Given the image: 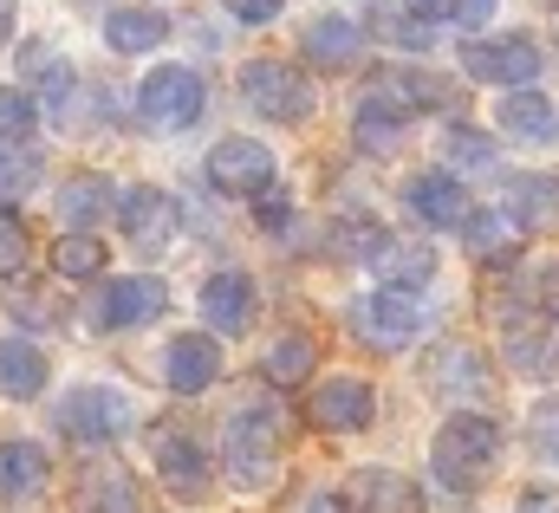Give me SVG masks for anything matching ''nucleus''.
Wrapping results in <instances>:
<instances>
[{"label":"nucleus","instance_id":"obj_14","mask_svg":"<svg viewBox=\"0 0 559 513\" xmlns=\"http://www.w3.org/2000/svg\"><path fill=\"white\" fill-rule=\"evenodd\" d=\"M371 416H378V396L358 378H332V384L312 390V422L332 436H358V429H371Z\"/></svg>","mask_w":559,"mask_h":513},{"label":"nucleus","instance_id":"obj_16","mask_svg":"<svg viewBox=\"0 0 559 513\" xmlns=\"http://www.w3.org/2000/svg\"><path fill=\"white\" fill-rule=\"evenodd\" d=\"M404 202H411V215H417L423 228H462L468 222V189H462V176H449V169H429L417 176L411 189H404Z\"/></svg>","mask_w":559,"mask_h":513},{"label":"nucleus","instance_id":"obj_29","mask_svg":"<svg viewBox=\"0 0 559 513\" xmlns=\"http://www.w3.org/2000/svg\"><path fill=\"white\" fill-rule=\"evenodd\" d=\"M442 163H449V176H481V169H495L501 163V150H495V136L475 124H449L442 130Z\"/></svg>","mask_w":559,"mask_h":513},{"label":"nucleus","instance_id":"obj_27","mask_svg":"<svg viewBox=\"0 0 559 513\" xmlns=\"http://www.w3.org/2000/svg\"><path fill=\"white\" fill-rule=\"evenodd\" d=\"M501 130H508V136H521V143H554V136H559V111L540 98V92L514 85V92H508V105H501Z\"/></svg>","mask_w":559,"mask_h":513},{"label":"nucleus","instance_id":"obj_43","mask_svg":"<svg viewBox=\"0 0 559 513\" xmlns=\"http://www.w3.org/2000/svg\"><path fill=\"white\" fill-rule=\"evenodd\" d=\"M449 7L455 0H404V13H417V20H449Z\"/></svg>","mask_w":559,"mask_h":513},{"label":"nucleus","instance_id":"obj_41","mask_svg":"<svg viewBox=\"0 0 559 513\" xmlns=\"http://www.w3.org/2000/svg\"><path fill=\"white\" fill-rule=\"evenodd\" d=\"M495 7H501V0H455V7H449V20H462V26H468V33H481V26H488V13H495Z\"/></svg>","mask_w":559,"mask_h":513},{"label":"nucleus","instance_id":"obj_31","mask_svg":"<svg viewBox=\"0 0 559 513\" xmlns=\"http://www.w3.org/2000/svg\"><path fill=\"white\" fill-rule=\"evenodd\" d=\"M312 365H319V345H312L306 332H286V338H274V351H267V378H274L280 390L306 384Z\"/></svg>","mask_w":559,"mask_h":513},{"label":"nucleus","instance_id":"obj_8","mask_svg":"<svg viewBox=\"0 0 559 513\" xmlns=\"http://www.w3.org/2000/svg\"><path fill=\"white\" fill-rule=\"evenodd\" d=\"M209 182L222 195H267L274 189V150L254 136H222L209 150Z\"/></svg>","mask_w":559,"mask_h":513},{"label":"nucleus","instance_id":"obj_25","mask_svg":"<svg viewBox=\"0 0 559 513\" xmlns=\"http://www.w3.org/2000/svg\"><path fill=\"white\" fill-rule=\"evenodd\" d=\"M46 488V449L39 442H0V501H33Z\"/></svg>","mask_w":559,"mask_h":513},{"label":"nucleus","instance_id":"obj_38","mask_svg":"<svg viewBox=\"0 0 559 513\" xmlns=\"http://www.w3.org/2000/svg\"><path fill=\"white\" fill-rule=\"evenodd\" d=\"M26 254H33V248H26V228H20V215H7V208H0V273H7V279H20Z\"/></svg>","mask_w":559,"mask_h":513},{"label":"nucleus","instance_id":"obj_35","mask_svg":"<svg viewBox=\"0 0 559 513\" xmlns=\"http://www.w3.org/2000/svg\"><path fill=\"white\" fill-rule=\"evenodd\" d=\"M33 182H39V156H33V150H7V156H0V208L20 202Z\"/></svg>","mask_w":559,"mask_h":513},{"label":"nucleus","instance_id":"obj_28","mask_svg":"<svg viewBox=\"0 0 559 513\" xmlns=\"http://www.w3.org/2000/svg\"><path fill=\"white\" fill-rule=\"evenodd\" d=\"M39 390H46V358H39V345H26V338H0V396L33 403Z\"/></svg>","mask_w":559,"mask_h":513},{"label":"nucleus","instance_id":"obj_46","mask_svg":"<svg viewBox=\"0 0 559 513\" xmlns=\"http://www.w3.org/2000/svg\"><path fill=\"white\" fill-rule=\"evenodd\" d=\"M7 33H13V13H7V7H0V39H7Z\"/></svg>","mask_w":559,"mask_h":513},{"label":"nucleus","instance_id":"obj_22","mask_svg":"<svg viewBox=\"0 0 559 513\" xmlns=\"http://www.w3.org/2000/svg\"><path fill=\"white\" fill-rule=\"evenodd\" d=\"M365 266H371L384 286H397V293H423V286L436 279V254L417 248V241H391V235H384V248L365 260Z\"/></svg>","mask_w":559,"mask_h":513},{"label":"nucleus","instance_id":"obj_39","mask_svg":"<svg viewBox=\"0 0 559 513\" xmlns=\"http://www.w3.org/2000/svg\"><path fill=\"white\" fill-rule=\"evenodd\" d=\"M527 436H534V455L559 468V396H547V403L534 409V429H527Z\"/></svg>","mask_w":559,"mask_h":513},{"label":"nucleus","instance_id":"obj_4","mask_svg":"<svg viewBox=\"0 0 559 513\" xmlns=\"http://www.w3.org/2000/svg\"><path fill=\"white\" fill-rule=\"evenodd\" d=\"M462 72L481 85H534L547 72V46L534 33H501V39H468Z\"/></svg>","mask_w":559,"mask_h":513},{"label":"nucleus","instance_id":"obj_3","mask_svg":"<svg viewBox=\"0 0 559 513\" xmlns=\"http://www.w3.org/2000/svg\"><path fill=\"white\" fill-rule=\"evenodd\" d=\"M131 396L124 390H105V384H85L72 390L66 403H59V436L66 442H79V449H105V442H118L124 429H131Z\"/></svg>","mask_w":559,"mask_h":513},{"label":"nucleus","instance_id":"obj_11","mask_svg":"<svg viewBox=\"0 0 559 513\" xmlns=\"http://www.w3.org/2000/svg\"><path fill=\"white\" fill-rule=\"evenodd\" d=\"M169 312V286L156 273H131V279H111L98 293V325L105 332H124V325H150Z\"/></svg>","mask_w":559,"mask_h":513},{"label":"nucleus","instance_id":"obj_23","mask_svg":"<svg viewBox=\"0 0 559 513\" xmlns=\"http://www.w3.org/2000/svg\"><path fill=\"white\" fill-rule=\"evenodd\" d=\"M462 241H468V254H475V260H495V266H508V260H521L527 228H521L514 215H475V208H468V222H462Z\"/></svg>","mask_w":559,"mask_h":513},{"label":"nucleus","instance_id":"obj_37","mask_svg":"<svg viewBox=\"0 0 559 513\" xmlns=\"http://www.w3.org/2000/svg\"><path fill=\"white\" fill-rule=\"evenodd\" d=\"M13 319H20L26 332H52V325H59V306H52L46 293H33V286H20V293H13Z\"/></svg>","mask_w":559,"mask_h":513},{"label":"nucleus","instance_id":"obj_17","mask_svg":"<svg viewBox=\"0 0 559 513\" xmlns=\"http://www.w3.org/2000/svg\"><path fill=\"white\" fill-rule=\"evenodd\" d=\"M306 59L312 65H325V72H345V65H358V52H365V26L358 20H345V13H319L312 26H306Z\"/></svg>","mask_w":559,"mask_h":513},{"label":"nucleus","instance_id":"obj_26","mask_svg":"<svg viewBox=\"0 0 559 513\" xmlns=\"http://www.w3.org/2000/svg\"><path fill=\"white\" fill-rule=\"evenodd\" d=\"M169 39V20L156 13V7H118V13H105V46L111 52H150V46H163Z\"/></svg>","mask_w":559,"mask_h":513},{"label":"nucleus","instance_id":"obj_6","mask_svg":"<svg viewBox=\"0 0 559 513\" xmlns=\"http://www.w3.org/2000/svg\"><path fill=\"white\" fill-rule=\"evenodd\" d=\"M501 358H508V371H521V378H534V384L559 378V312H540V306L508 312V325H501Z\"/></svg>","mask_w":559,"mask_h":513},{"label":"nucleus","instance_id":"obj_21","mask_svg":"<svg viewBox=\"0 0 559 513\" xmlns=\"http://www.w3.org/2000/svg\"><path fill=\"white\" fill-rule=\"evenodd\" d=\"M111 215H118V189H111L105 176L85 169V176H72V182L59 189V222H66V228H85V235H92V228L111 222Z\"/></svg>","mask_w":559,"mask_h":513},{"label":"nucleus","instance_id":"obj_20","mask_svg":"<svg viewBox=\"0 0 559 513\" xmlns=\"http://www.w3.org/2000/svg\"><path fill=\"white\" fill-rule=\"evenodd\" d=\"M423 371H429V384L442 396H481L488 390V358L475 345H436Z\"/></svg>","mask_w":559,"mask_h":513},{"label":"nucleus","instance_id":"obj_10","mask_svg":"<svg viewBox=\"0 0 559 513\" xmlns=\"http://www.w3.org/2000/svg\"><path fill=\"white\" fill-rule=\"evenodd\" d=\"M352 319H358V338H365L371 351H397V345H411V338H417V325H423L417 293H397V286L371 293Z\"/></svg>","mask_w":559,"mask_h":513},{"label":"nucleus","instance_id":"obj_7","mask_svg":"<svg viewBox=\"0 0 559 513\" xmlns=\"http://www.w3.org/2000/svg\"><path fill=\"white\" fill-rule=\"evenodd\" d=\"M202 72H189V65H156L150 79H143L138 92V111L150 130H189L202 118Z\"/></svg>","mask_w":559,"mask_h":513},{"label":"nucleus","instance_id":"obj_44","mask_svg":"<svg viewBox=\"0 0 559 513\" xmlns=\"http://www.w3.org/2000/svg\"><path fill=\"white\" fill-rule=\"evenodd\" d=\"M286 222H293V208H286V195H267V202H261V228H286Z\"/></svg>","mask_w":559,"mask_h":513},{"label":"nucleus","instance_id":"obj_30","mask_svg":"<svg viewBox=\"0 0 559 513\" xmlns=\"http://www.w3.org/2000/svg\"><path fill=\"white\" fill-rule=\"evenodd\" d=\"M156 468H163L169 494H202L209 462H202V449H195L189 436H163V442H156Z\"/></svg>","mask_w":559,"mask_h":513},{"label":"nucleus","instance_id":"obj_42","mask_svg":"<svg viewBox=\"0 0 559 513\" xmlns=\"http://www.w3.org/2000/svg\"><path fill=\"white\" fill-rule=\"evenodd\" d=\"M514 513H559V494H554V488H527Z\"/></svg>","mask_w":559,"mask_h":513},{"label":"nucleus","instance_id":"obj_34","mask_svg":"<svg viewBox=\"0 0 559 513\" xmlns=\"http://www.w3.org/2000/svg\"><path fill=\"white\" fill-rule=\"evenodd\" d=\"M332 248H338L345 260H358V266H365V260L384 248V228H378L371 215H345V222H338V235H332Z\"/></svg>","mask_w":559,"mask_h":513},{"label":"nucleus","instance_id":"obj_9","mask_svg":"<svg viewBox=\"0 0 559 513\" xmlns=\"http://www.w3.org/2000/svg\"><path fill=\"white\" fill-rule=\"evenodd\" d=\"M111 222H124V241L138 248V254H163L169 241H176V195H163V189H124L118 195V215Z\"/></svg>","mask_w":559,"mask_h":513},{"label":"nucleus","instance_id":"obj_12","mask_svg":"<svg viewBox=\"0 0 559 513\" xmlns=\"http://www.w3.org/2000/svg\"><path fill=\"white\" fill-rule=\"evenodd\" d=\"M449 98V85L442 79H429L417 65H391V72H378L371 79V92H365V105H378V111H391V118H417V111H436Z\"/></svg>","mask_w":559,"mask_h":513},{"label":"nucleus","instance_id":"obj_19","mask_svg":"<svg viewBox=\"0 0 559 513\" xmlns=\"http://www.w3.org/2000/svg\"><path fill=\"white\" fill-rule=\"evenodd\" d=\"M72 513H138V481L124 468L98 462L72 481Z\"/></svg>","mask_w":559,"mask_h":513},{"label":"nucleus","instance_id":"obj_36","mask_svg":"<svg viewBox=\"0 0 559 513\" xmlns=\"http://www.w3.org/2000/svg\"><path fill=\"white\" fill-rule=\"evenodd\" d=\"M404 136V118H391V111H378V105H358V150H391Z\"/></svg>","mask_w":559,"mask_h":513},{"label":"nucleus","instance_id":"obj_32","mask_svg":"<svg viewBox=\"0 0 559 513\" xmlns=\"http://www.w3.org/2000/svg\"><path fill=\"white\" fill-rule=\"evenodd\" d=\"M98 266H105V248H98L85 228H66V241L52 248V273H59V279H92Z\"/></svg>","mask_w":559,"mask_h":513},{"label":"nucleus","instance_id":"obj_1","mask_svg":"<svg viewBox=\"0 0 559 513\" xmlns=\"http://www.w3.org/2000/svg\"><path fill=\"white\" fill-rule=\"evenodd\" d=\"M495 455H501V422H495V416H475V409L449 416V422L436 429V442H429V468H436V481H442L449 494H475V488L488 481Z\"/></svg>","mask_w":559,"mask_h":513},{"label":"nucleus","instance_id":"obj_18","mask_svg":"<svg viewBox=\"0 0 559 513\" xmlns=\"http://www.w3.org/2000/svg\"><path fill=\"white\" fill-rule=\"evenodd\" d=\"M345 508L352 513H423V494H417V481L397 475V468H365V475L352 481Z\"/></svg>","mask_w":559,"mask_h":513},{"label":"nucleus","instance_id":"obj_40","mask_svg":"<svg viewBox=\"0 0 559 513\" xmlns=\"http://www.w3.org/2000/svg\"><path fill=\"white\" fill-rule=\"evenodd\" d=\"M222 7H228V20H241V26H267V20H280L286 0H222Z\"/></svg>","mask_w":559,"mask_h":513},{"label":"nucleus","instance_id":"obj_2","mask_svg":"<svg viewBox=\"0 0 559 513\" xmlns=\"http://www.w3.org/2000/svg\"><path fill=\"white\" fill-rule=\"evenodd\" d=\"M222 468L235 488H267L280 475V422L267 409H241L222 429Z\"/></svg>","mask_w":559,"mask_h":513},{"label":"nucleus","instance_id":"obj_45","mask_svg":"<svg viewBox=\"0 0 559 513\" xmlns=\"http://www.w3.org/2000/svg\"><path fill=\"white\" fill-rule=\"evenodd\" d=\"M306 513H352V508H345L338 494H312V501H306Z\"/></svg>","mask_w":559,"mask_h":513},{"label":"nucleus","instance_id":"obj_5","mask_svg":"<svg viewBox=\"0 0 559 513\" xmlns=\"http://www.w3.org/2000/svg\"><path fill=\"white\" fill-rule=\"evenodd\" d=\"M241 98H248L261 118H274V124L312 118V79H306L299 65H286V59H254V65L241 72Z\"/></svg>","mask_w":559,"mask_h":513},{"label":"nucleus","instance_id":"obj_33","mask_svg":"<svg viewBox=\"0 0 559 513\" xmlns=\"http://www.w3.org/2000/svg\"><path fill=\"white\" fill-rule=\"evenodd\" d=\"M33 124H39V98L20 92V85H0V143L33 136Z\"/></svg>","mask_w":559,"mask_h":513},{"label":"nucleus","instance_id":"obj_13","mask_svg":"<svg viewBox=\"0 0 559 513\" xmlns=\"http://www.w3.org/2000/svg\"><path fill=\"white\" fill-rule=\"evenodd\" d=\"M222 378V345L209 332H182L169 351H163V384L176 396H202V390Z\"/></svg>","mask_w":559,"mask_h":513},{"label":"nucleus","instance_id":"obj_15","mask_svg":"<svg viewBox=\"0 0 559 513\" xmlns=\"http://www.w3.org/2000/svg\"><path fill=\"white\" fill-rule=\"evenodd\" d=\"M202 319L215 325V332H248L254 325V279L241 273V266H222V273H209L202 279Z\"/></svg>","mask_w":559,"mask_h":513},{"label":"nucleus","instance_id":"obj_24","mask_svg":"<svg viewBox=\"0 0 559 513\" xmlns=\"http://www.w3.org/2000/svg\"><path fill=\"white\" fill-rule=\"evenodd\" d=\"M508 215L521 228H554L559 222V182L527 169V176H508Z\"/></svg>","mask_w":559,"mask_h":513}]
</instances>
